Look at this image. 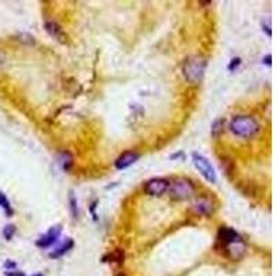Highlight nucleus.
Segmentation results:
<instances>
[{"mask_svg": "<svg viewBox=\"0 0 276 276\" xmlns=\"http://www.w3.org/2000/svg\"><path fill=\"white\" fill-rule=\"evenodd\" d=\"M104 261H109V262H117L122 264L124 261V252L122 249H116L112 253H109L107 257H104Z\"/></svg>", "mask_w": 276, "mask_h": 276, "instance_id": "12", "label": "nucleus"}, {"mask_svg": "<svg viewBox=\"0 0 276 276\" xmlns=\"http://www.w3.org/2000/svg\"><path fill=\"white\" fill-rule=\"evenodd\" d=\"M271 60H272V55H271V54H268V55H267V57L264 58V64L267 62V65H269V67H271Z\"/></svg>", "mask_w": 276, "mask_h": 276, "instance_id": "21", "label": "nucleus"}, {"mask_svg": "<svg viewBox=\"0 0 276 276\" xmlns=\"http://www.w3.org/2000/svg\"><path fill=\"white\" fill-rule=\"evenodd\" d=\"M45 29L48 32V35L50 36H53L54 39H57L58 42H61V43H67V33L64 32L61 26L58 25L57 23H54V21H46L45 23Z\"/></svg>", "mask_w": 276, "mask_h": 276, "instance_id": "10", "label": "nucleus"}, {"mask_svg": "<svg viewBox=\"0 0 276 276\" xmlns=\"http://www.w3.org/2000/svg\"><path fill=\"white\" fill-rule=\"evenodd\" d=\"M236 240H240V235L233 228H228V227H221L217 233V243H215V249L218 252H221L225 246L230 245Z\"/></svg>", "mask_w": 276, "mask_h": 276, "instance_id": "5", "label": "nucleus"}, {"mask_svg": "<svg viewBox=\"0 0 276 276\" xmlns=\"http://www.w3.org/2000/svg\"><path fill=\"white\" fill-rule=\"evenodd\" d=\"M16 232H17L16 225H13V224H8V225H6V227H4V230H3V236H4V239L10 240V239L14 238Z\"/></svg>", "mask_w": 276, "mask_h": 276, "instance_id": "16", "label": "nucleus"}, {"mask_svg": "<svg viewBox=\"0 0 276 276\" xmlns=\"http://www.w3.org/2000/svg\"><path fill=\"white\" fill-rule=\"evenodd\" d=\"M61 230V225H54V227H51L45 235H42V236L36 240V246L40 247V249H47V247L53 246L54 243L58 240V238H60Z\"/></svg>", "mask_w": 276, "mask_h": 276, "instance_id": "7", "label": "nucleus"}, {"mask_svg": "<svg viewBox=\"0 0 276 276\" xmlns=\"http://www.w3.org/2000/svg\"><path fill=\"white\" fill-rule=\"evenodd\" d=\"M169 193L171 199L185 200L195 193V185L188 178H177L169 185Z\"/></svg>", "mask_w": 276, "mask_h": 276, "instance_id": "3", "label": "nucleus"}, {"mask_svg": "<svg viewBox=\"0 0 276 276\" xmlns=\"http://www.w3.org/2000/svg\"><path fill=\"white\" fill-rule=\"evenodd\" d=\"M207 68L206 58L203 57H191L189 60H186L183 67V72H184L185 79L192 83V85H198L202 82V79L205 76V72Z\"/></svg>", "mask_w": 276, "mask_h": 276, "instance_id": "2", "label": "nucleus"}, {"mask_svg": "<svg viewBox=\"0 0 276 276\" xmlns=\"http://www.w3.org/2000/svg\"><path fill=\"white\" fill-rule=\"evenodd\" d=\"M60 163H61L62 169L68 171V170L70 169V166L73 164V158H72V155L69 154V152H64V154L61 155V158H60Z\"/></svg>", "mask_w": 276, "mask_h": 276, "instance_id": "15", "label": "nucleus"}, {"mask_svg": "<svg viewBox=\"0 0 276 276\" xmlns=\"http://www.w3.org/2000/svg\"><path fill=\"white\" fill-rule=\"evenodd\" d=\"M73 246H75L73 239H67L64 243H61L58 247H55L48 255H50V258H60L62 255H65L68 252H70L73 249Z\"/></svg>", "mask_w": 276, "mask_h": 276, "instance_id": "11", "label": "nucleus"}, {"mask_svg": "<svg viewBox=\"0 0 276 276\" xmlns=\"http://www.w3.org/2000/svg\"><path fill=\"white\" fill-rule=\"evenodd\" d=\"M240 64H242V60H240L239 57H235L233 60H230V65H228V70H230V72H233V70L238 68Z\"/></svg>", "mask_w": 276, "mask_h": 276, "instance_id": "18", "label": "nucleus"}, {"mask_svg": "<svg viewBox=\"0 0 276 276\" xmlns=\"http://www.w3.org/2000/svg\"><path fill=\"white\" fill-rule=\"evenodd\" d=\"M3 62H4V55H3V54L0 53V65H1Z\"/></svg>", "mask_w": 276, "mask_h": 276, "instance_id": "22", "label": "nucleus"}, {"mask_svg": "<svg viewBox=\"0 0 276 276\" xmlns=\"http://www.w3.org/2000/svg\"><path fill=\"white\" fill-rule=\"evenodd\" d=\"M230 130L236 137L252 138L260 131V124L253 116L236 115L230 122Z\"/></svg>", "mask_w": 276, "mask_h": 276, "instance_id": "1", "label": "nucleus"}, {"mask_svg": "<svg viewBox=\"0 0 276 276\" xmlns=\"http://www.w3.org/2000/svg\"><path fill=\"white\" fill-rule=\"evenodd\" d=\"M170 183L166 178H152L144 184V191L151 196H161L169 191Z\"/></svg>", "mask_w": 276, "mask_h": 276, "instance_id": "6", "label": "nucleus"}, {"mask_svg": "<svg viewBox=\"0 0 276 276\" xmlns=\"http://www.w3.org/2000/svg\"><path fill=\"white\" fill-rule=\"evenodd\" d=\"M69 207H70V213H72V215L76 218L79 211H77V200L76 198H75V195H73V192L69 193Z\"/></svg>", "mask_w": 276, "mask_h": 276, "instance_id": "17", "label": "nucleus"}, {"mask_svg": "<svg viewBox=\"0 0 276 276\" xmlns=\"http://www.w3.org/2000/svg\"><path fill=\"white\" fill-rule=\"evenodd\" d=\"M192 210H193L196 214L208 217V215L213 214V211H214V205H213V202L208 199V198L200 196V198H198V199L193 202Z\"/></svg>", "mask_w": 276, "mask_h": 276, "instance_id": "8", "label": "nucleus"}, {"mask_svg": "<svg viewBox=\"0 0 276 276\" xmlns=\"http://www.w3.org/2000/svg\"><path fill=\"white\" fill-rule=\"evenodd\" d=\"M0 207L4 208V211H6L7 217H11L13 213H14L13 208H11V205H10V200L7 199V196H6L3 192H0Z\"/></svg>", "mask_w": 276, "mask_h": 276, "instance_id": "13", "label": "nucleus"}, {"mask_svg": "<svg viewBox=\"0 0 276 276\" xmlns=\"http://www.w3.org/2000/svg\"><path fill=\"white\" fill-rule=\"evenodd\" d=\"M192 161H193V166L196 167V170L199 171L202 177L208 181L210 184H215L217 181V176H215L214 167L211 166V163L207 161V158H205L203 155L199 152H193L192 154Z\"/></svg>", "mask_w": 276, "mask_h": 276, "instance_id": "4", "label": "nucleus"}, {"mask_svg": "<svg viewBox=\"0 0 276 276\" xmlns=\"http://www.w3.org/2000/svg\"><path fill=\"white\" fill-rule=\"evenodd\" d=\"M6 276H26V275L23 274V272H20V271H6ZM33 276H43V275L36 274V275H33Z\"/></svg>", "mask_w": 276, "mask_h": 276, "instance_id": "19", "label": "nucleus"}, {"mask_svg": "<svg viewBox=\"0 0 276 276\" xmlns=\"http://www.w3.org/2000/svg\"><path fill=\"white\" fill-rule=\"evenodd\" d=\"M138 159H139V154L134 152V151H126L117 156V159L115 161V167L117 170L127 169L131 164H134Z\"/></svg>", "mask_w": 276, "mask_h": 276, "instance_id": "9", "label": "nucleus"}, {"mask_svg": "<svg viewBox=\"0 0 276 276\" xmlns=\"http://www.w3.org/2000/svg\"><path fill=\"white\" fill-rule=\"evenodd\" d=\"M223 127H224V120L223 119H215L213 126H211V136L214 138H218L223 134Z\"/></svg>", "mask_w": 276, "mask_h": 276, "instance_id": "14", "label": "nucleus"}, {"mask_svg": "<svg viewBox=\"0 0 276 276\" xmlns=\"http://www.w3.org/2000/svg\"><path fill=\"white\" fill-rule=\"evenodd\" d=\"M4 267H6V268H7V271H11V269H13V271H14V268H16V262H13V261H6V264H4Z\"/></svg>", "mask_w": 276, "mask_h": 276, "instance_id": "20", "label": "nucleus"}]
</instances>
